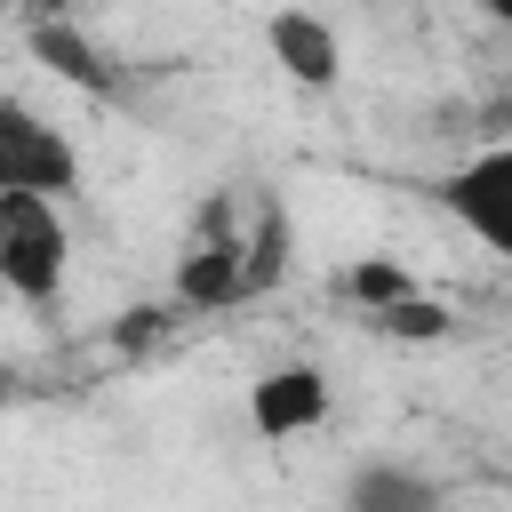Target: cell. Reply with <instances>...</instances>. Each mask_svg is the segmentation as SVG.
<instances>
[{
  "label": "cell",
  "mask_w": 512,
  "mask_h": 512,
  "mask_svg": "<svg viewBox=\"0 0 512 512\" xmlns=\"http://www.w3.org/2000/svg\"><path fill=\"white\" fill-rule=\"evenodd\" d=\"M72 280V224L64 200L40 192H0V288L32 312H48Z\"/></svg>",
  "instance_id": "obj_1"
},
{
  "label": "cell",
  "mask_w": 512,
  "mask_h": 512,
  "mask_svg": "<svg viewBox=\"0 0 512 512\" xmlns=\"http://www.w3.org/2000/svg\"><path fill=\"white\" fill-rule=\"evenodd\" d=\"M0 192H40V200L80 192V144L24 96H0Z\"/></svg>",
  "instance_id": "obj_2"
},
{
  "label": "cell",
  "mask_w": 512,
  "mask_h": 512,
  "mask_svg": "<svg viewBox=\"0 0 512 512\" xmlns=\"http://www.w3.org/2000/svg\"><path fill=\"white\" fill-rule=\"evenodd\" d=\"M440 208L456 232H472L488 256L512 264V144H488L440 176Z\"/></svg>",
  "instance_id": "obj_3"
},
{
  "label": "cell",
  "mask_w": 512,
  "mask_h": 512,
  "mask_svg": "<svg viewBox=\"0 0 512 512\" xmlns=\"http://www.w3.org/2000/svg\"><path fill=\"white\" fill-rule=\"evenodd\" d=\"M240 248H248V216L240 200H208L200 232L184 240V264H176V296L184 304H248V272H240Z\"/></svg>",
  "instance_id": "obj_4"
},
{
  "label": "cell",
  "mask_w": 512,
  "mask_h": 512,
  "mask_svg": "<svg viewBox=\"0 0 512 512\" xmlns=\"http://www.w3.org/2000/svg\"><path fill=\"white\" fill-rule=\"evenodd\" d=\"M264 56H272V72L288 80V88H336L344 80V32L320 16V8H304V0H280V8H264Z\"/></svg>",
  "instance_id": "obj_5"
},
{
  "label": "cell",
  "mask_w": 512,
  "mask_h": 512,
  "mask_svg": "<svg viewBox=\"0 0 512 512\" xmlns=\"http://www.w3.org/2000/svg\"><path fill=\"white\" fill-rule=\"evenodd\" d=\"M328 408H336V392H328V376H320L312 360H280V368H264V376L248 384V424H256V440H272V448L320 432Z\"/></svg>",
  "instance_id": "obj_6"
},
{
  "label": "cell",
  "mask_w": 512,
  "mask_h": 512,
  "mask_svg": "<svg viewBox=\"0 0 512 512\" xmlns=\"http://www.w3.org/2000/svg\"><path fill=\"white\" fill-rule=\"evenodd\" d=\"M24 48H32L64 88H80V96H96V104H104V96H120V64H112V56L72 24V16H32V24H24Z\"/></svg>",
  "instance_id": "obj_7"
},
{
  "label": "cell",
  "mask_w": 512,
  "mask_h": 512,
  "mask_svg": "<svg viewBox=\"0 0 512 512\" xmlns=\"http://www.w3.org/2000/svg\"><path fill=\"white\" fill-rule=\"evenodd\" d=\"M336 512H448V488L400 456H368V464H352Z\"/></svg>",
  "instance_id": "obj_8"
},
{
  "label": "cell",
  "mask_w": 512,
  "mask_h": 512,
  "mask_svg": "<svg viewBox=\"0 0 512 512\" xmlns=\"http://www.w3.org/2000/svg\"><path fill=\"white\" fill-rule=\"evenodd\" d=\"M288 216H280V200H256L248 208V248H240V272H248V296H272L280 280H288Z\"/></svg>",
  "instance_id": "obj_9"
},
{
  "label": "cell",
  "mask_w": 512,
  "mask_h": 512,
  "mask_svg": "<svg viewBox=\"0 0 512 512\" xmlns=\"http://www.w3.org/2000/svg\"><path fill=\"white\" fill-rule=\"evenodd\" d=\"M368 328H376L384 344H448V336H456V304L432 296V288H416V296H400V304H376Z\"/></svg>",
  "instance_id": "obj_10"
},
{
  "label": "cell",
  "mask_w": 512,
  "mask_h": 512,
  "mask_svg": "<svg viewBox=\"0 0 512 512\" xmlns=\"http://www.w3.org/2000/svg\"><path fill=\"white\" fill-rule=\"evenodd\" d=\"M416 288H424V280H416L400 256H352V264L336 272V296H344L360 320H368L376 304H400V296H416Z\"/></svg>",
  "instance_id": "obj_11"
},
{
  "label": "cell",
  "mask_w": 512,
  "mask_h": 512,
  "mask_svg": "<svg viewBox=\"0 0 512 512\" xmlns=\"http://www.w3.org/2000/svg\"><path fill=\"white\" fill-rule=\"evenodd\" d=\"M16 400H24V368H16V360H0V408H16Z\"/></svg>",
  "instance_id": "obj_12"
},
{
  "label": "cell",
  "mask_w": 512,
  "mask_h": 512,
  "mask_svg": "<svg viewBox=\"0 0 512 512\" xmlns=\"http://www.w3.org/2000/svg\"><path fill=\"white\" fill-rule=\"evenodd\" d=\"M480 16H488V24H504V32H512V0H480Z\"/></svg>",
  "instance_id": "obj_13"
}]
</instances>
